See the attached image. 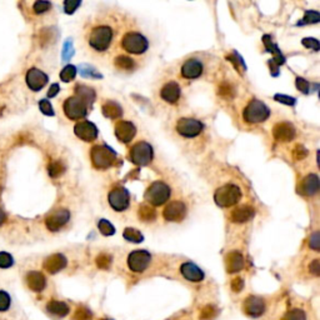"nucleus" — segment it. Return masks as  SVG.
I'll list each match as a JSON object with an SVG mask.
<instances>
[{
    "label": "nucleus",
    "mask_w": 320,
    "mask_h": 320,
    "mask_svg": "<svg viewBox=\"0 0 320 320\" xmlns=\"http://www.w3.org/2000/svg\"><path fill=\"white\" fill-rule=\"evenodd\" d=\"M113 40V30L106 25H100V27L94 28L90 31L88 38V43L90 48L96 51H105L110 46Z\"/></svg>",
    "instance_id": "f257e3e1"
},
{
    "label": "nucleus",
    "mask_w": 320,
    "mask_h": 320,
    "mask_svg": "<svg viewBox=\"0 0 320 320\" xmlns=\"http://www.w3.org/2000/svg\"><path fill=\"white\" fill-rule=\"evenodd\" d=\"M241 198V190L234 184L223 185L215 191L214 200L222 208H229L235 205Z\"/></svg>",
    "instance_id": "f03ea898"
},
{
    "label": "nucleus",
    "mask_w": 320,
    "mask_h": 320,
    "mask_svg": "<svg viewBox=\"0 0 320 320\" xmlns=\"http://www.w3.org/2000/svg\"><path fill=\"white\" fill-rule=\"evenodd\" d=\"M91 163L96 169H108L117 160V154L105 145H95L90 151Z\"/></svg>",
    "instance_id": "7ed1b4c3"
},
{
    "label": "nucleus",
    "mask_w": 320,
    "mask_h": 320,
    "mask_svg": "<svg viewBox=\"0 0 320 320\" xmlns=\"http://www.w3.org/2000/svg\"><path fill=\"white\" fill-rule=\"evenodd\" d=\"M270 110L263 101L254 99L244 109L243 118L246 123H263L269 118Z\"/></svg>",
    "instance_id": "20e7f679"
},
{
    "label": "nucleus",
    "mask_w": 320,
    "mask_h": 320,
    "mask_svg": "<svg viewBox=\"0 0 320 320\" xmlns=\"http://www.w3.org/2000/svg\"><path fill=\"white\" fill-rule=\"evenodd\" d=\"M170 198V188L163 182H154L145 193V200L151 205L159 206Z\"/></svg>",
    "instance_id": "39448f33"
},
{
    "label": "nucleus",
    "mask_w": 320,
    "mask_h": 320,
    "mask_svg": "<svg viewBox=\"0 0 320 320\" xmlns=\"http://www.w3.org/2000/svg\"><path fill=\"white\" fill-rule=\"evenodd\" d=\"M122 46L130 54H143L148 49L149 43L145 36L133 31V33L125 34L122 40Z\"/></svg>",
    "instance_id": "423d86ee"
},
{
    "label": "nucleus",
    "mask_w": 320,
    "mask_h": 320,
    "mask_svg": "<svg viewBox=\"0 0 320 320\" xmlns=\"http://www.w3.org/2000/svg\"><path fill=\"white\" fill-rule=\"evenodd\" d=\"M129 156L135 165H148L153 159V148L146 141H139L130 149Z\"/></svg>",
    "instance_id": "0eeeda50"
},
{
    "label": "nucleus",
    "mask_w": 320,
    "mask_h": 320,
    "mask_svg": "<svg viewBox=\"0 0 320 320\" xmlns=\"http://www.w3.org/2000/svg\"><path fill=\"white\" fill-rule=\"evenodd\" d=\"M108 201L115 211H124L127 210L130 204V195L125 188L117 187L110 190L109 195H108Z\"/></svg>",
    "instance_id": "6e6552de"
},
{
    "label": "nucleus",
    "mask_w": 320,
    "mask_h": 320,
    "mask_svg": "<svg viewBox=\"0 0 320 320\" xmlns=\"http://www.w3.org/2000/svg\"><path fill=\"white\" fill-rule=\"evenodd\" d=\"M63 109H64L65 115L69 118L70 120H79L83 119L86 114H88V106L80 100L77 96H70L65 100L64 105H63Z\"/></svg>",
    "instance_id": "1a4fd4ad"
},
{
    "label": "nucleus",
    "mask_w": 320,
    "mask_h": 320,
    "mask_svg": "<svg viewBox=\"0 0 320 320\" xmlns=\"http://www.w3.org/2000/svg\"><path fill=\"white\" fill-rule=\"evenodd\" d=\"M203 124L196 119L182 118L177 123V132L184 138H195L203 132Z\"/></svg>",
    "instance_id": "9d476101"
},
{
    "label": "nucleus",
    "mask_w": 320,
    "mask_h": 320,
    "mask_svg": "<svg viewBox=\"0 0 320 320\" xmlns=\"http://www.w3.org/2000/svg\"><path fill=\"white\" fill-rule=\"evenodd\" d=\"M150 260L151 255L146 250H134L128 256V266L134 273H141L149 266Z\"/></svg>",
    "instance_id": "9b49d317"
},
{
    "label": "nucleus",
    "mask_w": 320,
    "mask_h": 320,
    "mask_svg": "<svg viewBox=\"0 0 320 320\" xmlns=\"http://www.w3.org/2000/svg\"><path fill=\"white\" fill-rule=\"evenodd\" d=\"M70 219V213L67 209H58L45 219V225L50 232H58Z\"/></svg>",
    "instance_id": "f8f14e48"
},
{
    "label": "nucleus",
    "mask_w": 320,
    "mask_h": 320,
    "mask_svg": "<svg viewBox=\"0 0 320 320\" xmlns=\"http://www.w3.org/2000/svg\"><path fill=\"white\" fill-rule=\"evenodd\" d=\"M244 311L248 316L251 318H259L265 311V303L261 298L255 295H250L244 301Z\"/></svg>",
    "instance_id": "ddd939ff"
},
{
    "label": "nucleus",
    "mask_w": 320,
    "mask_h": 320,
    "mask_svg": "<svg viewBox=\"0 0 320 320\" xmlns=\"http://www.w3.org/2000/svg\"><path fill=\"white\" fill-rule=\"evenodd\" d=\"M163 215H164V219L168 220V222L179 223L187 215V206L182 201H172L164 209Z\"/></svg>",
    "instance_id": "4468645a"
},
{
    "label": "nucleus",
    "mask_w": 320,
    "mask_h": 320,
    "mask_svg": "<svg viewBox=\"0 0 320 320\" xmlns=\"http://www.w3.org/2000/svg\"><path fill=\"white\" fill-rule=\"evenodd\" d=\"M27 84L33 91H39L48 83V75L36 68H31L27 73Z\"/></svg>",
    "instance_id": "2eb2a0df"
},
{
    "label": "nucleus",
    "mask_w": 320,
    "mask_h": 320,
    "mask_svg": "<svg viewBox=\"0 0 320 320\" xmlns=\"http://www.w3.org/2000/svg\"><path fill=\"white\" fill-rule=\"evenodd\" d=\"M74 133L84 141H94L98 136V128L90 122H79L75 124Z\"/></svg>",
    "instance_id": "dca6fc26"
},
{
    "label": "nucleus",
    "mask_w": 320,
    "mask_h": 320,
    "mask_svg": "<svg viewBox=\"0 0 320 320\" xmlns=\"http://www.w3.org/2000/svg\"><path fill=\"white\" fill-rule=\"evenodd\" d=\"M136 128L134 127L133 123L127 122V120H120L115 125V135H117L118 140L122 143H129L130 140L135 136Z\"/></svg>",
    "instance_id": "f3484780"
},
{
    "label": "nucleus",
    "mask_w": 320,
    "mask_h": 320,
    "mask_svg": "<svg viewBox=\"0 0 320 320\" xmlns=\"http://www.w3.org/2000/svg\"><path fill=\"white\" fill-rule=\"evenodd\" d=\"M273 135L279 141H290L295 138V128L290 123H278L273 128Z\"/></svg>",
    "instance_id": "a211bd4d"
},
{
    "label": "nucleus",
    "mask_w": 320,
    "mask_h": 320,
    "mask_svg": "<svg viewBox=\"0 0 320 320\" xmlns=\"http://www.w3.org/2000/svg\"><path fill=\"white\" fill-rule=\"evenodd\" d=\"M203 73V64L198 59H189L183 64L182 75L185 79H196Z\"/></svg>",
    "instance_id": "6ab92c4d"
},
{
    "label": "nucleus",
    "mask_w": 320,
    "mask_h": 320,
    "mask_svg": "<svg viewBox=\"0 0 320 320\" xmlns=\"http://www.w3.org/2000/svg\"><path fill=\"white\" fill-rule=\"evenodd\" d=\"M160 96L163 100L169 104H175L180 98V86L175 81L167 83L160 90Z\"/></svg>",
    "instance_id": "aec40b11"
},
{
    "label": "nucleus",
    "mask_w": 320,
    "mask_h": 320,
    "mask_svg": "<svg viewBox=\"0 0 320 320\" xmlns=\"http://www.w3.org/2000/svg\"><path fill=\"white\" fill-rule=\"evenodd\" d=\"M319 190V178L315 174H309L301 180L299 185V193L303 195L311 196L318 193Z\"/></svg>",
    "instance_id": "412c9836"
},
{
    "label": "nucleus",
    "mask_w": 320,
    "mask_h": 320,
    "mask_svg": "<svg viewBox=\"0 0 320 320\" xmlns=\"http://www.w3.org/2000/svg\"><path fill=\"white\" fill-rule=\"evenodd\" d=\"M67 264V258L63 254H53L44 261V269L50 274H57L60 270L64 269Z\"/></svg>",
    "instance_id": "4be33fe9"
},
{
    "label": "nucleus",
    "mask_w": 320,
    "mask_h": 320,
    "mask_svg": "<svg viewBox=\"0 0 320 320\" xmlns=\"http://www.w3.org/2000/svg\"><path fill=\"white\" fill-rule=\"evenodd\" d=\"M180 273L189 282L199 283L204 279L203 270L193 263H184L180 266Z\"/></svg>",
    "instance_id": "5701e85b"
},
{
    "label": "nucleus",
    "mask_w": 320,
    "mask_h": 320,
    "mask_svg": "<svg viewBox=\"0 0 320 320\" xmlns=\"http://www.w3.org/2000/svg\"><path fill=\"white\" fill-rule=\"evenodd\" d=\"M225 264H227L228 273H238L243 270L244 265H245V260H244L243 254L239 251H232L227 255Z\"/></svg>",
    "instance_id": "b1692460"
},
{
    "label": "nucleus",
    "mask_w": 320,
    "mask_h": 320,
    "mask_svg": "<svg viewBox=\"0 0 320 320\" xmlns=\"http://www.w3.org/2000/svg\"><path fill=\"white\" fill-rule=\"evenodd\" d=\"M255 215V210H254L253 206L250 205H243L240 208H237L235 210H233L232 215H230V220L233 223H246L250 219H253V217Z\"/></svg>",
    "instance_id": "393cba45"
},
{
    "label": "nucleus",
    "mask_w": 320,
    "mask_h": 320,
    "mask_svg": "<svg viewBox=\"0 0 320 320\" xmlns=\"http://www.w3.org/2000/svg\"><path fill=\"white\" fill-rule=\"evenodd\" d=\"M27 284L33 292H43L46 285V279L40 272H30L27 275Z\"/></svg>",
    "instance_id": "a878e982"
},
{
    "label": "nucleus",
    "mask_w": 320,
    "mask_h": 320,
    "mask_svg": "<svg viewBox=\"0 0 320 320\" xmlns=\"http://www.w3.org/2000/svg\"><path fill=\"white\" fill-rule=\"evenodd\" d=\"M75 96L79 98L86 106H89L95 100V91L86 85H77L75 86Z\"/></svg>",
    "instance_id": "bb28decb"
},
{
    "label": "nucleus",
    "mask_w": 320,
    "mask_h": 320,
    "mask_svg": "<svg viewBox=\"0 0 320 320\" xmlns=\"http://www.w3.org/2000/svg\"><path fill=\"white\" fill-rule=\"evenodd\" d=\"M46 310L49 311L50 314H53L55 316H67L69 314L70 309L69 305L64 301H59V300H51L49 301L48 305H46Z\"/></svg>",
    "instance_id": "cd10ccee"
},
{
    "label": "nucleus",
    "mask_w": 320,
    "mask_h": 320,
    "mask_svg": "<svg viewBox=\"0 0 320 320\" xmlns=\"http://www.w3.org/2000/svg\"><path fill=\"white\" fill-rule=\"evenodd\" d=\"M101 112H103L104 117L109 118V119H119L123 115V109L115 101H106L101 108Z\"/></svg>",
    "instance_id": "c85d7f7f"
},
{
    "label": "nucleus",
    "mask_w": 320,
    "mask_h": 320,
    "mask_svg": "<svg viewBox=\"0 0 320 320\" xmlns=\"http://www.w3.org/2000/svg\"><path fill=\"white\" fill-rule=\"evenodd\" d=\"M138 215L144 223H150L155 220L156 211L153 206L148 205V204H141L138 209Z\"/></svg>",
    "instance_id": "c756f323"
},
{
    "label": "nucleus",
    "mask_w": 320,
    "mask_h": 320,
    "mask_svg": "<svg viewBox=\"0 0 320 320\" xmlns=\"http://www.w3.org/2000/svg\"><path fill=\"white\" fill-rule=\"evenodd\" d=\"M114 64L118 69L122 70H133L135 68V63L132 58L127 57V55H119V57L115 58Z\"/></svg>",
    "instance_id": "7c9ffc66"
},
{
    "label": "nucleus",
    "mask_w": 320,
    "mask_h": 320,
    "mask_svg": "<svg viewBox=\"0 0 320 320\" xmlns=\"http://www.w3.org/2000/svg\"><path fill=\"white\" fill-rule=\"evenodd\" d=\"M123 237L128 241H132V243H141L144 240L143 234L134 228H127L123 233Z\"/></svg>",
    "instance_id": "2f4dec72"
},
{
    "label": "nucleus",
    "mask_w": 320,
    "mask_h": 320,
    "mask_svg": "<svg viewBox=\"0 0 320 320\" xmlns=\"http://www.w3.org/2000/svg\"><path fill=\"white\" fill-rule=\"evenodd\" d=\"M65 167L60 160H54L48 165V173L51 178H58L64 173Z\"/></svg>",
    "instance_id": "473e14b6"
},
{
    "label": "nucleus",
    "mask_w": 320,
    "mask_h": 320,
    "mask_svg": "<svg viewBox=\"0 0 320 320\" xmlns=\"http://www.w3.org/2000/svg\"><path fill=\"white\" fill-rule=\"evenodd\" d=\"M320 20V14L315 10H306L305 15L303 19L298 23V25H306V24H315Z\"/></svg>",
    "instance_id": "72a5a7b5"
},
{
    "label": "nucleus",
    "mask_w": 320,
    "mask_h": 320,
    "mask_svg": "<svg viewBox=\"0 0 320 320\" xmlns=\"http://www.w3.org/2000/svg\"><path fill=\"white\" fill-rule=\"evenodd\" d=\"M75 75H77V68L74 65H67L60 72V79L64 81V83H69V81L74 80Z\"/></svg>",
    "instance_id": "f704fd0d"
},
{
    "label": "nucleus",
    "mask_w": 320,
    "mask_h": 320,
    "mask_svg": "<svg viewBox=\"0 0 320 320\" xmlns=\"http://www.w3.org/2000/svg\"><path fill=\"white\" fill-rule=\"evenodd\" d=\"M282 320H306V314L301 309H292L288 311Z\"/></svg>",
    "instance_id": "c9c22d12"
},
{
    "label": "nucleus",
    "mask_w": 320,
    "mask_h": 320,
    "mask_svg": "<svg viewBox=\"0 0 320 320\" xmlns=\"http://www.w3.org/2000/svg\"><path fill=\"white\" fill-rule=\"evenodd\" d=\"M217 309L213 305H206L201 309L199 319L200 320H213L217 316Z\"/></svg>",
    "instance_id": "e433bc0d"
},
{
    "label": "nucleus",
    "mask_w": 320,
    "mask_h": 320,
    "mask_svg": "<svg viewBox=\"0 0 320 320\" xmlns=\"http://www.w3.org/2000/svg\"><path fill=\"white\" fill-rule=\"evenodd\" d=\"M98 228L99 230H100L101 234L105 235V237H109V235H113L115 233V228L105 219H101L100 222L98 223Z\"/></svg>",
    "instance_id": "4c0bfd02"
},
{
    "label": "nucleus",
    "mask_w": 320,
    "mask_h": 320,
    "mask_svg": "<svg viewBox=\"0 0 320 320\" xmlns=\"http://www.w3.org/2000/svg\"><path fill=\"white\" fill-rule=\"evenodd\" d=\"M91 316H93V314H91V311L88 308L80 306V308H78L75 310L74 315H73V320H90Z\"/></svg>",
    "instance_id": "58836bf2"
},
{
    "label": "nucleus",
    "mask_w": 320,
    "mask_h": 320,
    "mask_svg": "<svg viewBox=\"0 0 320 320\" xmlns=\"http://www.w3.org/2000/svg\"><path fill=\"white\" fill-rule=\"evenodd\" d=\"M62 55H63V59H64L65 62L72 59L73 55H74V46H73V41L70 40V39H68V40L65 41L64 46H63Z\"/></svg>",
    "instance_id": "ea45409f"
},
{
    "label": "nucleus",
    "mask_w": 320,
    "mask_h": 320,
    "mask_svg": "<svg viewBox=\"0 0 320 320\" xmlns=\"http://www.w3.org/2000/svg\"><path fill=\"white\" fill-rule=\"evenodd\" d=\"M80 74L85 78H101V74H99L94 68L89 67V65H81L80 67Z\"/></svg>",
    "instance_id": "a19ab883"
},
{
    "label": "nucleus",
    "mask_w": 320,
    "mask_h": 320,
    "mask_svg": "<svg viewBox=\"0 0 320 320\" xmlns=\"http://www.w3.org/2000/svg\"><path fill=\"white\" fill-rule=\"evenodd\" d=\"M14 264V259L10 255L9 253H5V251H2L0 253V268L2 269H8V268L13 266Z\"/></svg>",
    "instance_id": "79ce46f5"
},
{
    "label": "nucleus",
    "mask_w": 320,
    "mask_h": 320,
    "mask_svg": "<svg viewBox=\"0 0 320 320\" xmlns=\"http://www.w3.org/2000/svg\"><path fill=\"white\" fill-rule=\"evenodd\" d=\"M96 265L100 269H109L110 264H112V256L108 254H100L96 256Z\"/></svg>",
    "instance_id": "37998d69"
},
{
    "label": "nucleus",
    "mask_w": 320,
    "mask_h": 320,
    "mask_svg": "<svg viewBox=\"0 0 320 320\" xmlns=\"http://www.w3.org/2000/svg\"><path fill=\"white\" fill-rule=\"evenodd\" d=\"M219 95H222L223 98H233V95H234V89H233V85H230L229 83L220 84Z\"/></svg>",
    "instance_id": "c03bdc74"
},
{
    "label": "nucleus",
    "mask_w": 320,
    "mask_h": 320,
    "mask_svg": "<svg viewBox=\"0 0 320 320\" xmlns=\"http://www.w3.org/2000/svg\"><path fill=\"white\" fill-rule=\"evenodd\" d=\"M51 8V4L49 2H36L34 3L33 9L35 14H43V13L48 12Z\"/></svg>",
    "instance_id": "a18cd8bd"
},
{
    "label": "nucleus",
    "mask_w": 320,
    "mask_h": 320,
    "mask_svg": "<svg viewBox=\"0 0 320 320\" xmlns=\"http://www.w3.org/2000/svg\"><path fill=\"white\" fill-rule=\"evenodd\" d=\"M12 299H10L9 294L0 290V311H7L9 309Z\"/></svg>",
    "instance_id": "49530a36"
},
{
    "label": "nucleus",
    "mask_w": 320,
    "mask_h": 320,
    "mask_svg": "<svg viewBox=\"0 0 320 320\" xmlns=\"http://www.w3.org/2000/svg\"><path fill=\"white\" fill-rule=\"evenodd\" d=\"M228 59H229V62H232L233 64H234V67L237 68V70L239 73L245 70V65H244L243 60H241V58L237 53H233L232 55H229V57H228Z\"/></svg>",
    "instance_id": "de8ad7c7"
},
{
    "label": "nucleus",
    "mask_w": 320,
    "mask_h": 320,
    "mask_svg": "<svg viewBox=\"0 0 320 320\" xmlns=\"http://www.w3.org/2000/svg\"><path fill=\"white\" fill-rule=\"evenodd\" d=\"M39 108H40V110L43 114L48 115V117H53L54 115L53 106H51L50 101L46 100V99H43V100L39 101Z\"/></svg>",
    "instance_id": "09e8293b"
},
{
    "label": "nucleus",
    "mask_w": 320,
    "mask_h": 320,
    "mask_svg": "<svg viewBox=\"0 0 320 320\" xmlns=\"http://www.w3.org/2000/svg\"><path fill=\"white\" fill-rule=\"evenodd\" d=\"M306 155H308V150H306V149L304 148L303 145H300V144L295 145V148H294V150H293V158L294 159L303 160Z\"/></svg>",
    "instance_id": "8fccbe9b"
},
{
    "label": "nucleus",
    "mask_w": 320,
    "mask_h": 320,
    "mask_svg": "<svg viewBox=\"0 0 320 320\" xmlns=\"http://www.w3.org/2000/svg\"><path fill=\"white\" fill-rule=\"evenodd\" d=\"M81 2H79V0H67V2L64 3V10L67 14H73V13L75 12V10L78 9V8L80 7Z\"/></svg>",
    "instance_id": "3c124183"
},
{
    "label": "nucleus",
    "mask_w": 320,
    "mask_h": 320,
    "mask_svg": "<svg viewBox=\"0 0 320 320\" xmlns=\"http://www.w3.org/2000/svg\"><path fill=\"white\" fill-rule=\"evenodd\" d=\"M301 43H303V45L305 46V48L311 49V50L314 51H318L320 48L319 41L314 38H304L303 40H301Z\"/></svg>",
    "instance_id": "603ef678"
},
{
    "label": "nucleus",
    "mask_w": 320,
    "mask_h": 320,
    "mask_svg": "<svg viewBox=\"0 0 320 320\" xmlns=\"http://www.w3.org/2000/svg\"><path fill=\"white\" fill-rule=\"evenodd\" d=\"M274 99L279 103L283 104H287V105H294L295 104V98H292V96H288V95H283V94H277L274 96Z\"/></svg>",
    "instance_id": "864d4df0"
},
{
    "label": "nucleus",
    "mask_w": 320,
    "mask_h": 320,
    "mask_svg": "<svg viewBox=\"0 0 320 320\" xmlns=\"http://www.w3.org/2000/svg\"><path fill=\"white\" fill-rule=\"evenodd\" d=\"M295 85L296 88L299 89V90L301 91V93L304 94H308L309 93V83L306 81L305 79H303V78H296V81H295Z\"/></svg>",
    "instance_id": "5fc2aeb1"
},
{
    "label": "nucleus",
    "mask_w": 320,
    "mask_h": 320,
    "mask_svg": "<svg viewBox=\"0 0 320 320\" xmlns=\"http://www.w3.org/2000/svg\"><path fill=\"white\" fill-rule=\"evenodd\" d=\"M309 246L314 250H319L320 248V237H319V233H314L313 235L310 237V240H309Z\"/></svg>",
    "instance_id": "6e6d98bb"
},
{
    "label": "nucleus",
    "mask_w": 320,
    "mask_h": 320,
    "mask_svg": "<svg viewBox=\"0 0 320 320\" xmlns=\"http://www.w3.org/2000/svg\"><path fill=\"white\" fill-rule=\"evenodd\" d=\"M244 288V280L241 278H235L232 282V289L234 293H240Z\"/></svg>",
    "instance_id": "4d7b16f0"
},
{
    "label": "nucleus",
    "mask_w": 320,
    "mask_h": 320,
    "mask_svg": "<svg viewBox=\"0 0 320 320\" xmlns=\"http://www.w3.org/2000/svg\"><path fill=\"white\" fill-rule=\"evenodd\" d=\"M309 269H310V273H313L315 277H318V275L320 274V261L319 259H315V260L311 261L310 266H309Z\"/></svg>",
    "instance_id": "13d9d810"
},
{
    "label": "nucleus",
    "mask_w": 320,
    "mask_h": 320,
    "mask_svg": "<svg viewBox=\"0 0 320 320\" xmlns=\"http://www.w3.org/2000/svg\"><path fill=\"white\" fill-rule=\"evenodd\" d=\"M59 90H60L59 85H58V84H53V85H51L50 88H49L48 96H49V98H54V96L57 95L58 93H59Z\"/></svg>",
    "instance_id": "bf43d9fd"
},
{
    "label": "nucleus",
    "mask_w": 320,
    "mask_h": 320,
    "mask_svg": "<svg viewBox=\"0 0 320 320\" xmlns=\"http://www.w3.org/2000/svg\"><path fill=\"white\" fill-rule=\"evenodd\" d=\"M269 67H270V70H272V74L274 75V77H277L278 74H279V72H278V69H279V67H278L277 64H275L273 60H270L269 62Z\"/></svg>",
    "instance_id": "052dcab7"
},
{
    "label": "nucleus",
    "mask_w": 320,
    "mask_h": 320,
    "mask_svg": "<svg viewBox=\"0 0 320 320\" xmlns=\"http://www.w3.org/2000/svg\"><path fill=\"white\" fill-rule=\"evenodd\" d=\"M5 220H7V215H5V213H4V210H3L2 208H0V225L2 224H4L5 223Z\"/></svg>",
    "instance_id": "680f3d73"
},
{
    "label": "nucleus",
    "mask_w": 320,
    "mask_h": 320,
    "mask_svg": "<svg viewBox=\"0 0 320 320\" xmlns=\"http://www.w3.org/2000/svg\"><path fill=\"white\" fill-rule=\"evenodd\" d=\"M101 320H110V319H101Z\"/></svg>",
    "instance_id": "e2e57ef3"
}]
</instances>
